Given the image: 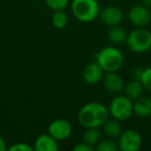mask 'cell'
<instances>
[{
    "label": "cell",
    "mask_w": 151,
    "mask_h": 151,
    "mask_svg": "<svg viewBox=\"0 0 151 151\" xmlns=\"http://www.w3.org/2000/svg\"><path fill=\"white\" fill-rule=\"evenodd\" d=\"M70 11L78 21L91 23L99 17L101 7L97 0H73Z\"/></svg>",
    "instance_id": "7a4b0ae2"
},
{
    "label": "cell",
    "mask_w": 151,
    "mask_h": 151,
    "mask_svg": "<svg viewBox=\"0 0 151 151\" xmlns=\"http://www.w3.org/2000/svg\"><path fill=\"white\" fill-rule=\"evenodd\" d=\"M110 116L118 121H126L134 114V101L125 94H115L109 105Z\"/></svg>",
    "instance_id": "5b68a950"
},
{
    "label": "cell",
    "mask_w": 151,
    "mask_h": 151,
    "mask_svg": "<svg viewBox=\"0 0 151 151\" xmlns=\"http://www.w3.org/2000/svg\"><path fill=\"white\" fill-rule=\"evenodd\" d=\"M94 149L96 151H117L118 145L117 142L114 141V139L107 138L105 140H101L96 145Z\"/></svg>",
    "instance_id": "d6986e66"
},
{
    "label": "cell",
    "mask_w": 151,
    "mask_h": 151,
    "mask_svg": "<svg viewBox=\"0 0 151 151\" xmlns=\"http://www.w3.org/2000/svg\"><path fill=\"white\" fill-rule=\"evenodd\" d=\"M46 5L52 11H64L69 4V0H44Z\"/></svg>",
    "instance_id": "44dd1931"
},
{
    "label": "cell",
    "mask_w": 151,
    "mask_h": 151,
    "mask_svg": "<svg viewBox=\"0 0 151 151\" xmlns=\"http://www.w3.org/2000/svg\"><path fill=\"white\" fill-rule=\"evenodd\" d=\"M138 80L142 83L144 89L151 91V66L145 67L144 69H141Z\"/></svg>",
    "instance_id": "ffe728a7"
},
{
    "label": "cell",
    "mask_w": 151,
    "mask_h": 151,
    "mask_svg": "<svg viewBox=\"0 0 151 151\" xmlns=\"http://www.w3.org/2000/svg\"><path fill=\"white\" fill-rule=\"evenodd\" d=\"M103 84L105 89L112 94H119L124 90V81L117 71L105 73L103 78Z\"/></svg>",
    "instance_id": "30bf717a"
},
{
    "label": "cell",
    "mask_w": 151,
    "mask_h": 151,
    "mask_svg": "<svg viewBox=\"0 0 151 151\" xmlns=\"http://www.w3.org/2000/svg\"><path fill=\"white\" fill-rule=\"evenodd\" d=\"M96 62L101 65L105 73L118 71L124 63V56L116 47L107 46L96 54Z\"/></svg>",
    "instance_id": "3957f363"
},
{
    "label": "cell",
    "mask_w": 151,
    "mask_h": 151,
    "mask_svg": "<svg viewBox=\"0 0 151 151\" xmlns=\"http://www.w3.org/2000/svg\"><path fill=\"white\" fill-rule=\"evenodd\" d=\"M104 24L108 26H116L119 25L124 19V13L120 7L110 5L101 9L99 17Z\"/></svg>",
    "instance_id": "9c48e42d"
},
{
    "label": "cell",
    "mask_w": 151,
    "mask_h": 151,
    "mask_svg": "<svg viewBox=\"0 0 151 151\" xmlns=\"http://www.w3.org/2000/svg\"><path fill=\"white\" fill-rule=\"evenodd\" d=\"M9 150L11 151H33L34 147L30 146V145L26 144V143L20 142V143H15L12 146L9 147Z\"/></svg>",
    "instance_id": "7402d4cb"
},
{
    "label": "cell",
    "mask_w": 151,
    "mask_h": 151,
    "mask_svg": "<svg viewBox=\"0 0 151 151\" xmlns=\"http://www.w3.org/2000/svg\"><path fill=\"white\" fill-rule=\"evenodd\" d=\"M103 132L107 138L110 139H117L122 132L120 121L114 119V118H109L105 123L103 124Z\"/></svg>",
    "instance_id": "5bb4252c"
},
{
    "label": "cell",
    "mask_w": 151,
    "mask_h": 151,
    "mask_svg": "<svg viewBox=\"0 0 151 151\" xmlns=\"http://www.w3.org/2000/svg\"><path fill=\"white\" fill-rule=\"evenodd\" d=\"M144 90V87H143L142 83L138 80V79H134V80L128 82L127 84L124 86V94L127 97H129L132 101H134L138 97H140L143 93Z\"/></svg>",
    "instance_id": "9a60e30c"
},
{
    "label": "cell",
    "mask_w": 151,
    "mask_h": 151,
    "mask_svg": "<svg viewBox=\"0 0 151 151\" xmlns=\"http://www.w3.org/2000/svg\"><path fill=\"white\" fill-rule=\"evenodd\" d=\"M7 149H9V147L6 145V142L2 137L0 136V151H6Z\"/></svg>",
    "instance_id": "cb8c5ba5"
},
{
    "label": "cell",
    "mask_w": 151,
    "mask_h": 151,
    "mask_svg": "<svg viewBox=\"0 0 151 151\" xmlns=\"http://www.w3.org/2000/svg\"><path fill=\"white\" fill-rule=\"evenodd\" d=\"M73 151H93L94 150V147L90 146V145H88L85 142H81V143H79V144L75 145V146L73 147Z\"/></svg>",
    "instance_id": "603a6c76"
},
{
    "label": "cell",
    "mask_w": 151,
    "mask_h": 151,
    "mask_svg": "<svg viewBox=\"0 0 151 151\" xmlns=\"http://www.w3.org/2000/svg\"><path fill=\"white\" fill-rule=\"evenodd\" d=\"M127 34L128 33L125 31V29L120 27L119 25H116L112 26L108 31V38L114 45H122L125 42Z\"/></svg>",
    "instance_id": "2e32d148"
},
{
    "label": "cell",
    "mask_w": 151,
    "mask_h": 151,
    "mask_svg": "<svg viewBox=\"0 0 151 151\" xmlns=\"http://www.w3.org/2000/svg\"><path fill=\"white\" fill-rule=\"evenodd\" d=\"M142 4L145 5L147 9H149L151 11V0H142Z\"/></svg>",
    "instance_id": "d4e9b609"
},
{
    "label": "cell",
    "mask_w": 151,
    "mask_h": 151,
    "mask_svg": "<svg viewBox=\"0 0 151 151\" xmlns=\"http://www.w3.org/2000/svg\"><path fill=\"white\" fill-rule=\"evenodd\" d=\"M48 132L57 141H64L71 136L73 126L70 122L63 118H57L53 120L48 127Z\"/></svg>",
    "instance_id": "52a82bcc"
},
{
    "label": "cell",
    "mask_w": 151,
    "mask_h": 151,
    "mask_svg": "<svg viewBox=\"0 0 151 151\" xmlns=\"http://www.w3.org/2000/svg\"><path fill=\"white\" fill-rule=\"evenodd\" d=\"M125 44L134 54H143L151 49V32L144 27H137L127 34Z\"/></svg>",
    "instance_id": "277c9868"
},
{
    "label": "cell",
    "mask_w": 151,
    "mask_h": 151,
    "mask_svg": "<svg viewBox=\"0 0 151 151\" xmlns=\"http://www.w3.org/2000/svg\"><path fill=\"white\" fill-rule=\"evenodd\" d=\"M83 79L89 85H95L103 81L104 76H105V70L101 68V66L99 63L91 62L87 64L83 69Z\"/></svg>",
    "instance_id": "8fae6325"
},
{
    "label": "cell",
    "mask_w": 151,
    "mask_h": 151,
    "mask_svg": "<svg viewBox=\"0 0 151 151\" xmlns=\"http://www.w3.org/2000/svg\"><path fill=\"white\" fill-rule=\"evenodd\" d=\"M118 149L121 151H138L142 147V134L136 129H126L118 137Z\"/></svg>",
    "instance_id": "8992f818"
},
{
    "label": "cell",
    "mask_w": 151,
    "mask_h": 151,
    "mask_svg": "<svg viewBox=\"0 0 151 151\" xmlns=\"http://www.w3.org/2000/svg\"><path fill=\"white\" fill-rule=\"evenodd\" d=\"M127 18L134 27H145L151 22V11L145 5H134L128 12Z\"/></svg>",
    "instance_id": "ba28073f"
},
{
    "label": "cell",
    "mask_w": 151,
    "mask_h": 151,
    "mask_svg": "<svg viewBox=\"0 0 151 151\" xmlns=\"http://www.w3.org/2000/svg\"><path fill=\"white\" fill-rule=\"evenodd\" d=\"M134 113L139 117H148L151 115V97L141 95L134 101Z\"/></svg>",
    "instance_id": "4fadbf2b"
},
{
    "label": "cell",
    "mask_w": 151,
    "mask_h": 151,
    "mask_svg": "<svg viewBox=\"0 0 151 151\" xmlns=\"http://www.w3.org/2000/svg\"><path fill=\"white\" fill-rule=\"evenodd\" d=\"M109 118V109L99 101H90L86 104L78 113V121L84 128H99Z\"/></svg>",
    "instance_id": "6da1fadb"
},
{
    "label": "cell",
    "mask_w": 151,
    "mask_h": 151,
    "mask_svg": "<svg viewBox=\"0 0 151 151\" xmlns=\"http://www.w3.org/2000/svg\"><path fill=\"white\" fill-rule=\"evenodd\" d=\"M68 23V16L64 11H55L52 15V24L57 29H63Z\"/></svg>",
    "instance_id": "ac0fdd59"
},
{
    "label": "cell",
    "mask_w": 151,
    "mask_h": 151,
    "mask_svg": "<svg viewBox=\"0 0 151 151\" xmlns=\"http://www.w3.org/2000/svg\"><path fill=\"white\" fill-rule=\"evenodd\" d=\"M33 147L36 151H57L59 149L58 141L49 132L40 134L35 139Z\"/></svg>",
    "instance_id": "7c38bea8"
},
{
    "label": "cell",
    "mask_w": 151,
    "mask_h": 151,
    "mask_svg": "<svg viewBox=\"0 0 151 151\" xmlns=\"http://www.w3.org/2000/svg\"><path fill=\"white\" fill-rule=\"evenodd\" d=\"M83 142L87 143L88 145L92 147H95V145L101 140V134L99 132V128L96 127H87L82 134Z\"/></svg>",
    "instance_id": "e0dca14e"
}]
</instances>
